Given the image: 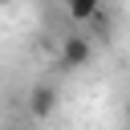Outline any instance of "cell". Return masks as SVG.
<instances>
[{"label":"cell","instance_id":"1","mask_svg":"<svg viewBox=\"0 0 130 130\" xmlns=\"http://www.w3.org/2000/svg\"><path fill=\"white\" fill-rule=\"evenodd\" d=\"M89 57H93V41L89 37H81V32H69L65 41H61V53H57V61H61V69H85L89 65Z\"/></svg>","mask_w":130,"mask_h":130},{"label":"cell","instance_id":"2","mask_svg":"<svg viewBox=\"0 0 130 130\" xmlns=\"http://www.w3.org/2000/svg\"><path fill=\"white\" fill-rule=\"evenodd\" d=\"M57 110V89L53 85H37L32 93H28V114L32 118H49Z\"/></svg>","mask_w":130,"mask_h":130},{"label":"cell","instance_id":"3","mask_svg":"<svg viewBox=\"0 0 130 130\" xmlns=\"http://www.w3.org/2000/svg\"><path fill=\"white\" fill-rule=\"evenodd\" d=\"M65 4V12H69V20H77V24H85L98 8H102V0H61Z\"/></svg>","mask_w":130,"mask_h":130},{"label":"cell","instance_id":"4","mask_svg":"<svg viewBox=\"0 0 130 130\" xmlns=\"http://www.w3.org/2000/svg\"><path fill=\"white\" fill-rule=\"evenodd\" d=\"M0 4H8V0H0Z\"/></svg>","mask_w":130,"mask_h":130}]
</instances>
